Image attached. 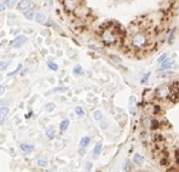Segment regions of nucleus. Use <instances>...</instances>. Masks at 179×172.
I'll return each mask as SVG.
<instances>
[{
	"mask_svg": "<svg viewBox=\"0 0 179 172\" xmlns=\"http://www.w3.org/2000/svg\"><path fill=\"white\" fill-rule=\"evenodd\" d=\"M124 39L122 32L116 28L115 25L111 24H104L101 32V40L103 41L104 45L107 46H114L120 44L121 40Z\"/></svg>",
	"mask_w": 179,
	"mask_h": 172,
	"instance_id": "f257e3e1",
	"label": "nucleus"
},
{
	"mask_svg": "<svg viewBox=\"0 0 179 172\" xmlns=\"http://www.w3.org/2000/svg\"><path fill=\"white\" fill-rule=\"evenodd\" d=\"M169 95H171V86L169 85H162L160 87L156 89L154 96L156 99H160V101H168L169 98Z\"/></svg>",
	"mask_w": 179,
	"mask_h": 172,
	"instance_id": "f03ea898",
	"label": "nucleus"
},
{
	"mask_svg": "<svg viewBox=\"0 0 179 172\" xmlns=\"http://www.w3.org/2000/svg\"><path fill=\"white\" fill-rule=\"evenodd\" d=\"M63 5L67 11H75L80 6V0H63Z\"/></svg>",
	"mask_w": 179,
	"mask_h": 172,
	"instance_id": "7ed1b4c3",
	"label": "nucleus"
},
{
	"mask_svg": "<svg viewBox=\"0 0 179 172\" xmlns=\"http://www.w3.org/2000/svg\"><path fill=\"white\" fill-rule=\"evenodd\" d=\"M25 43H27V37H25V35H18V37H16L13 40L10 41V45H11L13 49H18V47H22Z\"/></svg>",
	"mask_w": 179,
	"mask_h": 172,
	"instance_id": "20e7f679",
	"label": "nucleus"
},
{
	"mask_svg": "<svg viewBox=\"0 0 179 172\" xmlns=\"http://www.w3.org/2000/svg\"><path fill=\"white\" fill-rule=\"evenodd\" d=\"M10 114V109L7 107H1L0 108V125H4L7 117Z\"/></svg>",
	"mask_w": 179,
	"mask_h": 172,
	"instance_id": "39448f33",
	"label": "nucleus"
},
{
	"mask_svg": "<svg viewBox=\"0 0 179 172\" xmlns=\"http://www.w3.org/2000/svg\"><path fill=\"white\" fill-rule=\"evenodd\" d=\"M32 7V1L31 0H19V3L17 4V9L22 12H24L25 10Z\"/></svg>",
	"mask_w": 179,
	"mask_h": 172,
	"instance_id": "423d86ee",
	"label": "nucleus"
},
{
	"mask_svg": "<svg viewBox=\"0 0 179 172\" xmlns=\"http://www.w3.org/2000/svg\"><path fill=\"white\" fill-rule=\"evenodd\" d=\"M34 18H35V22L39 23V24H47V17H46L43 12H38V13H35Z\"/></svg>",
	"mask_w": 179,
	"mask_h": 172,
	"instance_id": "0eeeda50",
	"label": "nucleus"
},
{
	"mask_svg": "<svg viewBox=\"0 0 179 172\" xmlns=\"http://www.w3.org/2000/svg\"><path fill=\"white\" fill-rule=\"evenodd\" d=\"M19 148H21V150L24 152V153H32V152L35 149L34 146H33V144H29V143H22V144L19 146Z\"/></svg>",
	"mask_w": 179,
	"mask_h": 172,
	"instance_id": "6e6552de",
	"label": "nucleus"
},
{
	"mask_svg": "<svg viewBox=\"0 0 179 172\" xmlns=\"http://www.w3.org/2000/svg\"><path fill=\"white\" fill-rule=\"evenodd\" d=\"M90 142H91V138H90L88 136H85L80 139V143H79V148H87Z\"/></svg>",
	"mask_w": 179,
	"mask_h": 172,
	"instance_id": "1a4fd4ad",
	"label": "nucleus"
},
{
	"mask_svg": "<svg viewBox=\"0 0 179 172\" xmlns=\"http://www.w3.org/2000/svg\"><path fill=\"white\" fill-rule=\"evenodd\" d=\"M102 148H103L102 143L98 142L97 144L95 146V148H93V159H97V158L99 156V154H101V152H102Z\"/></svg>",
	"mask_w": 179,
	"mask_h": 172,
	"instance_id": "9d476101",
	"label": "nucleus"
},
{
	"mask_svg": "<svg viewBox=\"0 0 179 172\" xmlns=\"http://www.w3.org/2000/svg\"><path fill=\"white\" fill-rule=\"evenodd\" d=\"M153 141H154V143H165L166 138L162 133H154L153 135Z\"/></svg>",
	"mask_w": 179,
	"mask_h": 172,
	"instance_id": "9b49d317",
	"label": "nucleus"
},
{
	"mask_svg": "<svg viewBox=\"0 0 179 172\" xmlns=\"http://www.w3.org/2000/svg\"><path fill=\"white\" fill-rule=\"evenodd\" d=\"M69 124H70V121L68 119L62 120L61 124H59V131H61V132H66L68 130V127H69Z\"/></svg>",
	"mask_w": 179,
	"mask_h": 172,
	"instance_id": "f8f14e48",
	"label": "nucleus"
},
{
	"mask_svg": "<svg viewBox=\"0 0 179 172\" xmlns=\"http://www.w3.org/2000/svg\"><path fill=\"white\" fill-rule=\"evenodd\" d=\"M45 133H46V137H47L48 139H53V138L56 137V131H54V127H53V126L47 127Z\"/></svg>",
	"mask_w": 179,
	"mask_h": 172,
	"instance_id": "ddd939ff",
	"label": "nucleus"
},
{
	"mask_svg": "<svg viewBox=\"0 0 179 172\" xmlns=\"http://www.w3.org/2000/svg\"><path fill=\"white\" fill-rule=\"evenodd\" d=\"M23 16H24L27 19H33L34 16H35V12H34V10L31 7V9H28V10H25V11L23 12Z\"/></svg>",
	"mask_w": 179,
	"mask_h": 172,
	"instance_id": "4468645a",
	"label": "nucleus"
},
{
	"mask_svg": "<svg viewBox=\"0 0 179 172\" xmlns=\"http://www.w3.org/2000/svg\"><path fill=\"white\" fill-rule=\"evenodd\" d=\"M133 162L136 165H142L144 162V156L140 155V154H134L133 155Z\"/></svg>",
	"mask_w": 179,
	"mask_h": 172,
	"instance_id": "2eb2a0df",
	"label": "nucleus"
},
{
	"mask_svg": "<svg viewBox=\"0 0 179 172\" xmlns=\"http://www.w3.org/2000/svg\"><path fill=\"white\" fill-rule=\"evenodd\" d=\"M173 64V60H165L163 62H162V64H161V67H160V69L161 70H165V69H168V68H171V66Z\"/></svg>",
	"mask_w": 179,
	"mask_h": 172,
	"instance_id": "dca6fc26",
	"label": "nucleus"
},
{
	"mask_svg": "<svg viewBox=\"0 0 179 172\" xmlns=\"http://www.w3.org/2000/svg\"><path fill=\"white\" fill-rule=\"evenodd\" d=\"M3 4L6 9H12L16 5V0H3Z\"/></svg>",
	"mask_w": 179,
	"mask_h": 172,
	"instance_id": "f3484780",
	"label": "nucleus"
},
{
	"mask_svg": "<svg viewBox=\"0 0 179 172\" xmlns=\"http://www.w3.org/2000/svg\"><path fill=\"white\" fill-rule=\"evenodd\" d=\"M68 87H64V86H58V87H54L50 91V93H57V92H67Z\"/></svg>",
	"mask_w": 179,
	"mask_h": 172,
	"instance_id": "a211bd4d",
	"label": "nucleus"
},
{
	"mask_svg": "<svg viewBox=\"0 0 179 172\" xmlns=\"http://www.w3.org/2000/svg\"><path fill=\"white\" fill-rule=\"evenodd\" d=\"M9 67H10V62L9 61H0V72L7 70Z\"/></svg>",
	"mask_w": 179,
	"mask_h": 172,
	"instance_id": "6ab92c4d",
	"label": "nucleus"
},
{
	"mask_svg": "<svg viewBox=\"0 0 179 172\" xmlns=\"http://www.w3.org/2000/svg\"><path fill=\"white\" fill-rule=\"evenodd\" d=\"M82 73H84V70H82V67H81L80 64H78V66H75V67H74V69H73V74H74L75 76L81 75Z\"/></svg>",
	"mask_w": 179,
	"mask_h": 172,
	"instance_id": "aec40b11",
	"label": "nucleus"
},
{
	"mask_svg": "<svg viewBox=\"0 0 179 172\" xmlns=\"http://www.w3.org/2000/svg\"><path fill=\"white\" fill-rule=\"evenodd\" d=\"M93 119H95L96 121H101V120L103 119V114H102L101 110H96V111L93 113Z\"/></svg>",
	"mask_w": 179,
	"mask_h": 172,
	"instance_id": "412c9836",
	"label": "nucleus"
},
{
	"mask_svg": "<svg viewBox=\"0 0 179 172\" xmlns=\"http://www.w3.org/2000/svg\"><path fill=\"white\" fill-rule=\"evenodd\" d=\"M54 109H56V104L52 103V102H50V103H47V104L45 105V111H47V113H51V111H53Z\"/></svg>",
	"mask_w": 179,
	"mask_h": 172,
	"instance_id": "4be33fe9",
	"label": "nucleus"
},
{
	"mask_svg": "<svg viewBox=\"0 0 179 172\" xmlns=\"http://www.w3.org/2000/svg\"><path fill=\"white\" fill-rule=\"evenodd\" d=\"M47 67H48V69H51V70H53V72L58 70V64L54 63V62H52V61H48V62H47Z\"/></svg>",
	"mask_w": 179,
	"mask_h": 172,
	"instance_id": "5701e85b",
	"label": "nucleus"
},
{
	"mask_svg": "<svg viewBox=\"0 0 179 172\" xmlns=\"http://www.w3.org/2000/svg\"><path fill=\"white\" fill-rule=\"evenodd\" d=\"M37 164H38V166H40V167H46L47 165H48V161L46 160V159H38L37 160Z\"/></svg>",
	"mask_w": 179,
	"mask_h": 172,
	"instance_id": "b1692460",
	"label": "nucleus"
},
{
	"mask_svg": "<svg viewBox=\"0 0 179 172\" xmlns=\"http://www.w3.org/2000/svg\"><path fill=\"white\" fill-rule=\"evenodd\" d=\"M130 108H131V111H132V114H134V107H136V98L133 97V96H131V98H130Z\"/></svg>",
	"mask_w": 179,
	"mask_h": 172,
	"instance_id": "393cba45",
	"label": "nucleus"
},
{
	"mask_svg": "<svg viewBox=\"0 0 179 172\" xmlns=\"http://www.w3.org/2000/svg\"><path fill=\"white\" fill-rule=\"evenodd\" d=\"M75 113H76V115H79V117H82L84 114H85V113H84V109H82L81 107H76V108H75Z\"/></svg>",
	"mask_w": 179,
	"mask_h": 172,
	"instance_id": "a878e982",
	"label": "nucleus"
},
{
	"mask_svg": "<svg viewBox=\"0 0 179 172\" xmlns=\"http://www.w3.org/2000/svg\"><path fill=\"white\" fill-rule=\"evenodd\" d=\"M99 123H101V127H102L103 130L108 129V125H109V124H108V121H105V120H103V119H102Z\"/></svg>",
	"mask_w": 179,
	"mask_h": 172,
	"instance_id": "bb28decb",
	"label": "nucleus"
},
{
	"mask_svg": "<svg viewBox=\"0 0 179 172\" xmlns=\"http://www.w3.org/2000/svg\"><path fill=\"white\" fill-rule=\"evenodd\" d=\"M22 67H23V66H22V64H19V66L17 67V69H16V70H13L12 73H10V74H9L7 76H12V75H15V74H17V73H18V72H19V70L22 69Z\"/></svg>",
	"mask_w": 179,
	"mask_h": 172,
	"instance_id": "cd10ccee",
	"label": "nucleus"
},
{
	"mask_svg": "<svg viewBox=\"0 0 179 172\" xmlns=\"http://www.w3.org/2000/svg\"><path fill=\"white\" fill-rule=\"evenodd\" d=\"M149 76H150V73H146V74H145L143 78H142V80H140V81H142V84L146 82V81H148V79H149Z\"/></svg>",
	"mask_w": 179,
	"mask_h": 172,
	"instance_id": "c85d7f7f",
	"label": "nucleus"
},
{
	"mask_svg": "<svg viewBox=\"0 0 179 172\" xmlns=\"http://www.w3.org/2000/svg\"><path fill=\"white\" fill-rule=\"evenodd\" d=\"M5 90H6L5 86H4V85H0V96H3V95L5 93Z\"/></svg>",
	"mask_w": 179,
	"mask_h": 172,
	"instance_id": "c756f323",
	"label": "nucleus"
},
{
	"mask_svg": "<svg viewBox=\"0 0 179 172\" xmlns=\"http://www.w3.org/2000/svg\"><path fill=\"white\" fill-rule=\"evenodd\" d=\"M166 57H167V55L166 53H163V55H161V57H160V58H159V62L160 63H162L165 60H166Z\"/></svg>",
	"mask_w": 179,
	"mask_h": 172,
	"instance_id": "7c9ffc66",
	"label": "nucleus"
},
{
	"mask_svg": "<svg viewBox=\"0 0 179 172\" xmlns=\"http://www.w3.org/2000/svg\"><path fill=\"white\" fill-rule=\"evenodd\" d=\"M6 10V7H5V5L3 4V3H0V13H1V12H4Z\"/></svg>",
	"mask_w": 179,
	"mask_h": 172,
	"instance_id": "2f4dec72",
	"label": "nucleus"
},
{
	"mask_svg": "<svg viewBox=\"0 0 179 172\" xmlns=\"http://www.w3.org/2000/svg\"><path fill=\"white\" fill-rule=\"evenodd\" d=\"M85 153H86V148H79V154H80L81 156H82Z\"/></svg>",
	"mask_w": 179,
	"mask_h": 172,
	"instance_id": "473e14b6",
	"label": "nucleus"
},
{
	"mask_svg": "<svg viewBox=\"0 0 179 172\" xmlns=\"http://www.w3.org/2000/svg\"><path fill=\"white\" fill-rule=\"evenodd\" d=\"M87 164H88V165H87L86 167H87V170H90V168H91V167H92V165H91V162H87Z\"/></svg>",
	"mask_w": 179,
	"mask_h": 172,
	"instance_id": "72a5a7b5",
	"label": "nucleus"
},
{
	"mask_svg": "<svg viewBox=\"0 0 179 172\" xmlns=\"http://www.w3.org/2000/svg\"><path fill=\"white\" fill-rule=\"evenodd\" d=\"M32 114H33V111H29V113H28V115H27V118H31V117H32Z\"/></svg>",
	"mask_w": 179,
	"mask_h": 172,
	"instance_id": "f704fd0d",
	"label": "nucleus"
}]
</instances>
